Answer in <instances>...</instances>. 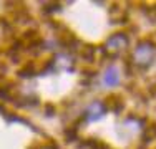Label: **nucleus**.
<instances>
[{"instance_id": "nucleus-2", "label": "nucleus", "mask_w": 156, "mask_h": 149, "mask_svg": "<svg viewBox=\"0 0 156 149\" xmlns=\"http://www.w3.org/2000/svg\"><path fill=\"white\" fill-rule=\"evenodd\" d=\"M108 45L110 48H116V50H121V48H125L126 45H128V38H126V35H123V33H118V35H113L111 38L108 40Z\"/></svg>"}, {"instance_id": "nucleus-3", "label": "nucleus", "mask_w": 156, "mask_h": 149, "mask_svg": "<svg viewBox=\"0 0 156 149\" xmlns=\"http://www.w3.org/2000/svg\"><path fill=\"white\" fill-rule=\"evenodd\" d=\"M105 83L108 85V86H115V85L118 83V71L113 68V66H111V68H108V71H106Z\"/></svg>"}, {"instance_id": "nucleus-1", "label": "nucleus", "mask_w": 156, "mask_h": 149, "mask_svg": "<svg viewBox=\"0 0 156 149\" xmlns=\"http://www.w3.org/2000/svg\"><path fill=\"white\" fill-rule=\"evenodd\" d=\"M154 57V47L148 42H143L138 45L135 51V60H136V65H141V66H146L151 63V60Z\"/></svg>"}]
</instances>
